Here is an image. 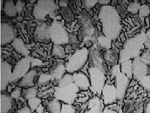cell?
I'll return each mask as SVG.
<instances>
[{
	"label": "cell",
	"mask_w": 150,
	"mask_h": 113,
	"mask_svg": "<svg viewBox=\"0 0 150 113\" xmlns=\"http://www.w3.org/2000/svg\"><path fill=\"white\" fill-rule=\"evenodd\" d=\"M129 80L127 76L121 72L115 77V88L118 99H123L128 87Z\"/></svg>",
	"instance_id": "2e32d148"
},
{
	"label": "cell",
	"mask_w": 150,
	"mask_h": 113,
	"mask_svg": "<svg viewBox=\"0 0 150 113\" xmlns=\"http://www.w3.org/2000/svg\"><path fill=\"white\" fill-rule=\"evenodd\" d=\"M62 104L60 101L54 99L50 101L46 106V109L50 113H60L62 109Z\"/></svg>",
	"instance_id": "484cf974"
},
{
	"label": "cell",
	"mask_w": 150,
	"mask_h": 113,
	"mask_svg": "<svg viewBox=\"0 0 150 113\" xmlns=\"http://www.w3.org/2000/svg\"><path fill=\"white\" fill-rule=\"evenodd\" d=\"M102 100L106 105L112 104L116 102L118 99L115 86L113 85L105 84L101 92Z\"/></svg>",
	"instance_id": "9a60e30c"
},
{
	"label": "cell",
	"mask_w": 150,
	"mask_h": 113,
	"mask_svg": "<svg viewBox=\"0 0 150 113\" xmlns=\"http://www.w3.org/2000/svg\"><path fill=\"white\" fill-rule=\"evenodd\" d=\"M139 16L141 19L144 21V19L148 17L149 15H150V8L148 5H146V4H143L140 6V9L139 10Z\"/></svg>",
	"instance_id": "836d02e7"
},
{
	"label": "cell",
	"mask_w": 150,
	"mask_h": 113,
	"mask_svg": "<svg viewBox=\"0 0 150 113\" xmlns=\"http://www.w3.org/2000/svg\"><path fill=\"white\" fill-rule=\"evenodd\" d=\"M98 42L99 46L101 48H105L106 50L111 49L112 40L105 36V35H101L98 38Z\"/></svg>",
	"instance_id": "f546056e"
},
{
	"label": "cell",
	"mask_w": 150,
	"mask_h": 113,
	"mask_svg": "<svg viewBox=\"0 0 150 113\" xmlns=\"http://www.w3.org/2000/svg\"><path fill=\"white\" fill-rule=\"evenodd\" d=\"M73 83H74L73 75L72 74H70L67 72L64 76V77H63L62 78L58 81V87H64Z\"/></svg>",
	"instance_id": "4dcf8cb0"
},
{
	"label": "cell",
	"mask_w": 150,
	"mask_h": 113,
	"mask_svg": "<svg viewBox=\"0 0 150 113\" xmlns=\"http://www.w3.org/2000/svg\"><path fill=\"white\" fill-rule=\"evenodd\" d=\"M91 66L100 69L105 74L106 73V65L104 57L102 56L98 46H93L89 52Z\"/></svg>",
	"instance_id": "30bf717a"
},
{
	"label": "cell",
	"mask_w": 150,
	"mask_h": 113,
	"mask_svg": "<svg viewBox=\"0 0 150 113\" xmlns=\"http://www.w3.org/2000/svg\"><path fill=\"white\" fill-rule=\"evenodd\" d=\"M22 95V90H21V87H17L15 88L11 92L10 96L12 97L14 100H18L21 98V95Z\"/></svg>",
	"instance_id": "ab89813d"
},
{
	"label": "cell",
	"mask_w": 150,
	"mask_h": 113,
	"mask_svg": "<svg viewBox=\"0 0 150 113\" xmlns=\"http://www.w3.org/2000/svg\"><path fill=\"white\" fill-rule=\"evenodd\" d=\"M42 100L39 98V97H34L31 99L28 100V107L30 108V109L32 111V112H35L36 109L39 107V105L41 104Z\"/></svg>",
	"instance_id": "d6a6232c"
},
{
	"label": "cell",
	"mask_w": 150,
	"mask_h": 113,
	"mask_svg": "<svg viewBox=\"0 0 150 113\" xmlns=\"http://www.w3.org/2000/svg\"><path fill=\"white\" fill-rule=\"evenodd\" d=\"M3 12L9 17H15L17 15V10L14 2L11 0H6L3 3Z\"/></svg>",
	"instance_id": "cb8c5ba5"
},
{
	"label": "cell",
	"mask_w": 150,
	"mask_h": 113,
	"mask_svg": "<svg viewBox=\"0 0 150 113\" xmlns=\"http://www.w3.org/2000/svg\"><path fill=\"white\" fill-rule=\"evenodd\" d=\"M144 22L145 24H146V26L148 28H149L150 27V21H149V17H146L144 19Z\"/></svg>",
	"instance_id": "816d5d0a"
},
{
	"label": "cell",
	"mask_w": 150,
	"mask_h": 113,
	"mask_svg": "<svg viewBox=\"0 0 150 113\" xmlns=\"http://www.w3.org/2000/svg\"><path fill=\"white\" fill-rule=\"evenodd\" d=\"M60 113H76V111L72 104L63 103Z\"/></svg>",
	"instance_id": "8d00e7d4"
},
{
	"label": "cell",
	"mask_w": 150,
	"mask_h": 113,
	"mask_svg": "<svg viewBox=\"0 0 150 113\" xmlns=\"http://www.w3.org/2000/svg\"><path fill=\"white\" fill-rule=\"evenodd\" d=\"M35 113H45V107L42 106V104L39 105V107L35 110Z\"/></svg>",
	"instance_id": "c3c4849f"
},
{
	"label": "cell",
	"mask_w": 150,
	"mask_h": 113,
	"mask_svg": "<svg viewBox=\"0 0 150 113\" xmlns=\"http://www.w3.org/2000/svg\"><path fill=\"white\" fill-rule=\"evenodd\" d=\"M34 36L36 41L48 43L50 41V26L45 22H41L35 28Z\"/></svg>",
	"instance_id": "5bb4252c"
},
{
	"label": "cell",
	"mask_w": 150,
	"mask_h": 113,
	"mask_svg": "<svg viewBox=\"0 0 150 113\" xmlns=\"http://www.w3.org/2000/svg\"><path fill=\"white\" fill-rule=\"evenodd\" d=\"M103 109V100L98 97H94L89 100L88 109L84 113H102Z\"/></svg>",
	"instance_id": "d6986e66"
},
{
	"label": "cell",
	"mask_w": 150,
	"mask_h": 113,
	"mask_svg": "<svg viewBox=\"0 0 150 113\" xmlns=\"http://www.w3.org/2000/svg\"><path fill=\"white\" fill-rule=\"evenodd\" d=\"M140 85L146 90L150 92V75L146 76L140 81Z\"/></svg>",
	"instance_id": "74e56055"
},
{
	"label": "cell",
	"mask_w": 150,
	"mask_h": 113,
	"mask_svg": "<svg viewBox=\"0 0 150 113\" xmlns=\"http://www.w3.org/2000/svg\"><path fill=\"white\" fill-rule=\"evenodd\" d=\"M65 50L62 45H53L52 50H51V55L56 58L62 59L65 57Z\"/></svg>",
	"instance_id": "4316f807"
},
{
	"label": "cell",
	"mask_w": 150,
	"mask_h": 113,
	"mask_svg": "<svg viewBox=\"0 0 150 113\" xmlns=\"http://www.w3.org/2000/svg\"><path fill=\"white\" fill-rule=\"evenodd\" d=\"M60 11L62 18L67 22H71L74 20V13L69 6L61 8Z\"/></svg>",
	"instance_id": "f1b7e54d"
},
{
	"label": "cell",
	"mask_w": 150,
	"mask_h": 113,
	"mask_svg": "<svg viewBox=\"0 0 150 113\" xmlns=\"http://www.w3.org/2000/svg\"><path fill=\"white\" fill-rule=\"evenodd\" d=\"M146 37L148 40H150V29H149L146 31Z\"/></svg>",
	"instance_id": "f5cc1de1"
},
{
	"label": "cell",
	"mask_w": 150,
	"mask_h": 113,
	"mask_svg": "<svg viewBox=\"0 0 150 113\" xmlns=\"http://www.w3.org/2000/svg\"><path fill=\"white\" fill-rule=\"evenodd\" d=\"M89 57V51L88 48L83 47L76 50L65 63L67 72L74 74L77 72L87 63Z\"/></svg>",
	"instance_id": "3957f363"
},
{
	"label": "cell",
	"mask_w": 150,
	"mask_h": 113,
	"mask_svg": "<svg viewBox=\"0 0 150 113\" xmlns=\"http://www.w3.org/2000/svg\"><path fill=\"white\" fill-rule=\"evenodd\" d=\"M110 2H111L110 0H100V1H98V3H99L100 5H101L102 6L109 5Z\"/></svg>",
	"instance_id": "7dc6e473"
},
{
	"label": "cell",
	"mask_w": 150,
	"mask_h": 113,
	"mask_svg": "<svg viewBox=\"0 0 150 113\" xmlns=\"http://www.w3.org/2000/svg\"><path fill=\"white\" fill-rule=\"evenodd\" d=\"M120 67L121 73L127 76L129 79L133 77V68L132 60L121 62Z\"/></svg>",
	"instance_id": "d4e9b609"
},
{
	"label": "cell",
	"mask_w": 150,
	"mask_h": 113,
	"mask_svg": "<svg viewBox=\"0 0 150 113\" xmlns=\"http://www.w3.org/2000/svg\"><path fill=\"white\" fill-rule=\"evenodd\" d=\"M1 45L2 46L11 44V43L17 38L15 29L13 26L7 23H1Z\"/></svg>",
	"instance_id": "8fae6325"
},
{
	"label": "cell",
	"mask_w": 150,
	"mask_h": 113,
	"mask_svg": "<svg viewBox=\"0 0 150 113\" xmlns=\"http://www.w3.org/2000/svg\"><path fill=\"white\" fill-rule=\"evenodd\" d=\"M141 5L140 4V3L137 1L130 3V4L127 7V11L131 13L132 14H136L139 12Z\"/></svg>",
	"instance_id": "e575fe53"
},
{
	"label": "cell",
	"mask_w": 150,
	"mask_h": 113,
	"mask_svg": "<svg viewBox=\"0 0 150 113\" xmlns=\"http://www.w3.org/2000/svg\"><path fill=\"white\" fill-rule=\"evenodd\" d=\"M139 58L145 64L150 65V50L146 49L144 50L139 56Z\"/></svg>",
	"instance_id": "d590c367"
},
{
	"label": "cell",
	"mask_w": 150,
	"mask_h": 113,
	"mask_svg": "<svg viewBox=\"0 0 150 113\" xmlns=\"http://www.w3.org/2000/svg\"><path fill=\"white\" fill-rule=\"evenodd\" d=\"M33 59V58L29 56L25 57L22 58L15 64L13 69L10 83H16L23 78V76L30 70Z\"/></svg>",
	"instance_id": "ba28073f"
},
{
	"label": "cell",
	"mask_w": 150,
	"mask_h": 113,
	"mask_svg": "<svg viewBox=\"0 0 150 113\" xmlns=\"http://www.w3.org/2000/svg\"><path fill=\"white\" fill-rule=\"evenodd\" d=\"M42 64V62L41 60L39 59H36V58H34L32 60V64H31V68L35 67V66H40Z\"/></svg>",
	"instance_id": "ee69618b"
},
{
	"label": "cell",
	"mask_w": 150,
	"mask_h": 113,
	"mask_svg": "<svg viewBox=\"0 0 150 113\" xmlns=\"http://www.w3.org/2000/svg\"><path fill=\"white\" fill-rule=\"evenodd\" d=\"M66 72L65 65L62 63H58L50 69V75L53 80L59 81L65 75Z\"/></svg>",
	"instance_id": "44dd1931"
},
{
	"label": "cell",
	"mask_w": 150,
	"mask_h": 113,
	"mask_svg": "<svg viewBox=\"0 0 150 113\" xmlns=\"http://www.w3.org/2000/svg\"><path fill=\"white\" fill-rule=\"evenodd\" d=\"M144 46V47L146 48V49L150 50V40H148V38L146 39V40L145 41Z\"/></svg>",
	"instance_id": "681fc988"
},
{
	"label": "cell",
	"mask_w": 150,
	"mask_h": 113,
	"mask_svg": "<svg viewBox=\"0 0 150 113\" xmlns=\"http://www.w3.org/2000/svg\"><path fill=\"white\" fill-rule=\"evenodd\" d=\"M25 5V3L22 1H18L17 3L15 4V6H16V9L17 10L18 13H21L22 10H23V8Z\"/></svg>",
	"instance_id": "b9f144b4"
},
{
	"label": "cell",
	"mask_w": 150,
	"mask_h": 113,
	"mask_svg": "<svg viewBox=\"0 0 150 113\" xmlns=\"http://www.w3.org/2000/svg\"><path fill=\"white\" fill-rule=\"evenodd\" d=\"M74 83L81 90H88L90 88L91 83L89 77L86 74L82 72H78L73 74Z\"/></svg>",
	"instance_id": "e0dca14e"
},
{
	"label": "cell",
	"mask_w": 150,
	"mask_h": 113,
	"mask_svg": "<svg viewBox=\"0 0 150 113\" xmlns=\"http://www.w3.org/2000/svg\"><path fill=\"white\" fill-rule=\"evenodd\" d=\"M145 113H150V101L146 106Z\"/></svg>",
	"instance_id": "f907efd6"
},
{
	"label": "cell",
	"mask_w": 150,
	"mask_h": 113,
	"mask_svg": "<svg viewBox=\"0 0 150 113\" xmlns=\"http://www.w3.org/2000/svg\"><path fill=\"white\" fill-rule=\"evenodd\" d=\"M102 113H118L117 111L110 107H106L104 109Z\"/></svg>",
	"instance_id": "bcb514c9"
},
{
	"label": "cell",
	"mask_w": 150,
	"mask_h": 113,
	"mask_svg": "<svg viewBox=\"0 0 150 113\" xmlns=\"http://www.w3.org/2000/svg\"><path fill=\"white\" fill-rule=\"evenodd\" d=\"M99 19L103 35L112 41L117 39L121 33L122 24L120 15L115 8L110 5L101 6Z\"/></svg>",
	"instance_id": "6da1fadb"
},
{
	"label": "cell",
	"mask_w": 150,
	"mask_h": 113,
	"mask_svg": "<svg viewBox=\"0 0 150 113\" xmlns=\"http://www.w3.org/2000/svg\"><path fill=\"white\" fill-rule=\"evenodd\" d=\"M38 75V71L35 69H32L23 76L19 81L18 87L21 88H30L34 87V80Z\"/></svg>",
	"instance_id": "ac0fdd59"
},
{
	"label": "cell",
	"mask_w": 150,
	"mask_h": 113,
	"mask_svg": "<svg viewBox=\"0 0 150 113\" xmlns=\"http://www.w3.org/2000/svg\"><path fill=\"white\" fill-rule=\"evenodd\" d=\"M52 77L51 76L50 74L43 73L39 76L38 78V85L39 87H43V86H46L48 83H50V81L52 80Z\"/></svg>",
	"instance_id": "1f68e13d"
},
{
	"label": "cell",
	"mask_w": 150,
	"mask_h": 113,
	"mask_svg": "<svg viewBox=\"0 0 150 113\" xmlns=\"http://www.w3.org/2000/svg\"><path fill=\"white\" fill-rule=\"evenodd\" d=\"M133 77L136 80L140 81L148 73V65L142 62L139 57L134 58L132 60Z\"/></svg>",
	"instance_id": "4fadbf2b"
},
{
	"label": "cell",
	"mask_w": 150,
	"mask_h": 113,
	"mask_svg": "<svg viewBox=\"0 0 150 113\" xmlns=\"http://www.w3.org/2000/svg\"><path fill=\"white\" fill-rule=\"evenodd\" d=\"M11 45L15 50V51L21 54V55L23 56V57H29V50L27 49L24 42H23L21 38H17L11 43Z\"/></svg>",
	"instance_id": "7402d4cb"
},
{
	"label": "cell",
	"mask_w": 150,
	"mask_h": 113,
	"mask_svg": "<svg viewBox=\"0 0 150 113\" xmlns=\"http://www.w3.org/2000/svg\"><path fill=\"white\" fill-rule=\"evenodd\" d=\"M98 3V1L97 0H87V1H82V4L84 6L86 9L90 10L91 9L95 6L96 4Z\"/></svg>",
	"instance_id": "f35d334b"
},
{
	"label": "cell",
	"mask_w": 150,
	"mask_h": 113,
	"mask_svg": "<svg viewBox=\"0 0 150 113\" xmlns=\"http://www.w3.org/2000/svg\"><path fill=\"white\" fill-rule=\"evenodd\" d=\"M103 57L106 64L112 67L117 65L119 62V55L117 51L113 49L106 50L104 53Z\"/></svg>",
	"instance_id": "603a6c76"
},
{
	"label": "cell",
	"mask_w": 150,
	"mask_h": 113,
	"mask_svg": "<svg viewBox=\"0 0 150 113\" xmlns=\"http://www.w3.org/2000/svg\"><path fill=\"white\" fill-rule=\"evenodd\" d=\"M39 94L38 89L36 87L24 88L22 90V96L26 100H29L36 97Z\"/></svg>",
	"instance_id": "83f0119b"
},
{
	"label": "cell",
	"mask_w": 150,
	"mask_h": 113,
	"mask_svg": "<svg viewBox=\"0 0 150 113\" xmlns=\"http://www.w3.org/2000/svg\"><path fill=\"white\" fill-rule=\"evenodd\" d=\"M79 92L77 85L74 83L64 87H56L54 89V99L67 104H72L77 99Z\"/></svg>",
	"instance_id": "277c9868"
},
{
	"label": "cell",
	"mask_w": 150,
	"mask_h": 113,
	"mask_svg": "<svg viewBox=\"0 0 150 113\" xmlns=\"http://www.w3.org/2000/svg\"><path fill=\"white\" fill-rule=\"evenodd\" d=\"M57 5L52 0H39L33 7V15L37 21H41L48 16L53 14L57 11Z\"/></svg>",
	"instance_id": "8992f818"
},
{
	"label": "cell",
	"mask_w": 150,
	"mask_h": 113,
	"mask_svg": "<svg viewBox=\"0 0 150 113\" xmlns=\"http://www.w3.org/2000/svg\"><path fill=\"white\" fill-rule=\"evenodd\" d=\"M147 37L146 33L141 32L125 42L124 48L121 50L119 55V62L131 60L132 58L139 57L141 50L144 47V42Z\"/></svg>",
	"instance_id": "7a4b0ae2"
},
{
	"label": "cell",
	"mask_w": 150,
	"mask_h": 113,
	"mask_svg": "<svg viewBox=\"0 0 150 113\" xmlns=\"http://www.w3.org/2000/svg\"><path fill=\"white\" fill-rule=\"evenodd\" d=\"M15 113H33V112L30 109V108L28 106H25L22 107L21 109H19L18 111Z\"/></svg>",
	"instance_id": "7bdbcfd3"
},
{
	"label": "cell",
	"mask_w": 150,
	"mask_h": 113,
	"mask_svg": "<svg viewBox=\"0 0 150 113\" xmlns=\"http://www.w3.org/2000/svg\"><path fill=\"white\" fill-rule=\"evenodd\" d=\"M149 21H150V15H149Z\"/></svg>",
	"instance_id": "db71d44e"
},
{
	"label": "cell",
	"mask_w": 150,
	"mask_h": 113,
	"mask_svg": "<svg viewBox=\"0 0 150 113\" xmlns=\"http://www.w3.org/2000/svg\"><path fill=\"white\" fill-rule=\"evenodd\" d=\"M88 72L91 90L96 94H100L105 85V74L100 69L93 66H90L88 69Z\"/></svg>",
	"instance_id": "52a82bcc"
},
{
	"label": "cell",
	"mask_w": 150,
	"mask_h": 113,
	"mask_svg": "<svg viewBox=\"0 0 150 113\" xmlns=\"http://www.w3.org/2000/svg\"><path fill=\"white\" fill-rule=\"evenodd\" d=\"M50 41L54 45H67L70 43V35L60 22L55 21L50 26Z\"/></svg>",
	"instance_id": "5b68a950"
},
{
	"label": "cell",
	"mask_w": 150,
	"mask_h": 113,
	"mask_svg": "<svg viewBox=\"0 0 150 113\" xmlns=\"http://www.w3.org/2000/svg\"><path fill=\"white\" fill-rule=\"evenodd\" d=\"M121 72L120 71V65H116L115 66H113L112 67V75L114 77H116L118 74H120Z\"/></svg>",
	"instance_id": "60d3db41"
},
{
	"label": "cell",
	"mask_w": 150,
	"mask_h": 113,
	"mask_svg": "<svg viewBox=\"0 0 150 113\" xmlns=\"http://www.w3.org/2000/svg\"><path fill=\"white\" fill-rule=\"evenodd\" d=\"M13 67L8 62L3 61L1 63V90H6L8 86L10 83L11 75L13 72Z\"/></svg>",
	"instance_id": "7c38bea8"
},
{
	"label": "cell",
	"mask_w": 150,
	"mask_h": 113,
	"mask_svg": "<svg viewBox=\"0 0 150 113\" xmlns=\"http://www.w3.org/2000/svg\"><path fill=\"white\" fill-rule=\"evenodd\" d=\"M14 106V99L10 95L2 93L1 95V113H9Z\"/></svg>",
	"instance_id": "ffe728a7"
},
{
	"label": "cell",
	"mask_w": 150,
	"mask_h": 113,
	"mask_svg": "<svg viewBox=\"0 0 150 113\" xmlns=\"http://www.w3.org/2000/svg\"><path fill=\"white\" fill-rule=\"evenodd\" d=\"M79 18L82 26L79 31V39L80 41H84L91 40V38L94 36L95 29L92 24L90 17L86 11H82Z\"/></svg>",
	"instance_id": "9c48e42d"
},
{
	"label": "cell",
	"mask_w": 150,
	"mask_h": 113,
	"mask_svg": "<svg viewBox=\"0 0 150 113\" xmlns=\"http://www.w3.org/2000/svg\"><path fill=\"white\" fill-rule=\"evenodd\" d=\"M69 1L67 0H61V1H59V6H60V9L61 8L67 7L69 6Z\"/></svg>",
	"instance_id": "f6af8a7d"
}]
</instances>
